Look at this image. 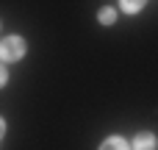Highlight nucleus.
<instances>
[{"label": "nucleus", "instance_id": "obj_2", "mask_svg": "<svg viewBox=\"0 0 158 150\" xmlns=\"http://www.w3.org/2000/svg\"><path fill=\"white\" fill-rule=\"evenodd\" d=\"M133 150H156V136L153 134H139L133 139Z\"/></svg>", "mask_w": 158, "mask_h": 150}, {"label": "nucleus", "instance_id": "obj_3", "mask_svg": "<svg viewBox=\"0 0 158 150\" xmlns=\"http://www.w3.org/2000/svg\"><path fill=\"white\" fill-rule=\"evenodd\" d=\"M100 150H128V142L122 139V136H111V139H106Z\"/></svg>", "mask_w": 158, "mask_h": 150}, {"label": "nucleus", "instance_id": "obj_6", "mask_svg": "<svg viewBox=\"0 0 158 150\" xmlns=\"http://www.w3.org/2000/svg\"><path fill=\"white\" fill-rule=\"evenodd\" d=\"M6 81H8V72H6V70H3V67H0V86H3V84H6Z\"/></svg>", "mask_w": 158, "mask_h": 150}, {"label": "nucleus", "instance_id": "obj_4", "mask_svg": "<svg viewBox=\"0 0 158 150\" xmlns=\"http://www.w3.org/2000/svg\"><path fill=\"white\" fill-rule=\"evenodd\" d=\"M114 19H117V11L114 8H100V22L103 25H111Z\"/></svg>", "mask_w": 158, "mask_h": 150}, {"label": "nucleus", "instance_id": "obj_7", "mask_svg": "<svg viewBox=\"0 0 158 150\" xmlns=\"http://www.w3.org/2000/svg\"><path fill=\"white\" fill-rule=\"evenodd\" d=\"M3 134H6V122L0 120V139H3Z\"/></svg>", "mask_w": 158, "mask_h": 150}, {"label": "nucleus", "instance_id": "obj_5", "mask_svg": "<svg viewBox=\"0 0 158 150\" xmlns=\"http://www.w3.org/2000/svg\"><path fill=\"white\" fill-rule=\"evenodd\" d=\"M144 3H147V0H122V8H125V11H131V14H136Z\"/></svg>", "mask_w": 158, "mask_h": 150}, {"label": "nucleus", "instance_id": "obj_1", "mask_svg": "<svg viewBox=\"0 0 158 150\" xmlns=\"http://www.w3.org/2000/svg\"><path fill=\"white\" fill-rule=\"evenodd\" d=\"M25 39L22 36H8V39H3V45H0V58L3 61H19L22 56H25Z\"/></svg>", "mask_w": 158, "mask_h": 150}]
</instances>
